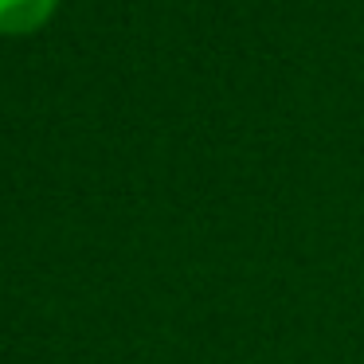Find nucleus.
<instances>
[{
	"label": "nucleus",
	"instance_id": "obj_1",
	"mask_svg": "<svg viewBox=\"0 0 364 364\" xmlns=\"http://www.w3.org/2000/svg\"><path fill=\"white\" fill-rule=\"evenodd\" d=\"M55 12L59 0H0V36H32Z\"/></svg>",
	"mask_w": 364,
	"mask_h": 364
}]
</instances>
